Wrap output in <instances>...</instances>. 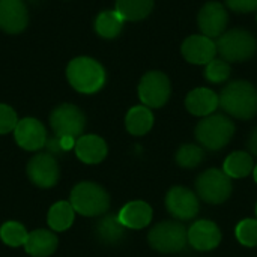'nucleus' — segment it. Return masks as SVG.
<instances>
[{"mask_svg":"<svg viewBox=\"0 0 257 257\" xmlns=\"http://www.w3.org/2000/svg\"><path fill=\"white\" fill-rule=\"evenodd\" d=\"M218 96L220 107L235 119L250 120L257 114V89L250 81H230Z\"/></svg>","mask_w":257,"mask_h":257,"instance_id":"nucleus-1","label":"nucleus"},{"mask_svg":"<svg viewBox=\"0 0 257 257\" xmlns=\"http://www.w3.org/2000/svg\"><path fill=\"white\" fill-rule=\"evenodd\" d=\"M66 78L77 92L90 95L101 90L105 84V69L98 60L80 56L69 62Z\"/></svg>","mask_w":257,"mask_h":257,"instance_id":"nucleus-2","label":"nucleus"},{"mask_svg":"<svg viewBox=\"0 0 257 257\" xmlns=\"http://www.w3.org/2000/svg\"><path fill=\"white\" fill-rule=\"evenodd\" d=\"M194 134L202 148L220 151L232 140L235 134V123L226 114H209L197 123Z\"/></svg>","mask_w":257,"mask_h":257,"instance_id":"nucleus-3","label":"nucleus"},{"mask_svg":"<svg viewBox=\"0 0 257 257\" xmlns=\"http://www.w3.org/2000/svg\"><path fill=\"white\" fill-rule=\"evenodd\" d=\"M256 50V36L245 29L227 30L217 41V53L229 63L247 62L254 56Z\"/></svg>","mask_w":257,"mask_h":257,"instance_id":"nucleus-4","label":"nucleus"},{"mask_svg":"<svg viewBox=\"0 0 257 257\" xmlns=\"http://www.w3.org/2000/svg\"><path fill=\"white\" fill-rule=\"evenodd\" d=\"M71 205L84 217H99L108 211L110 196L95 182H80L71 191Z\"/></svg>","mask_w":257,"mask_h":257,"instance_id":"nucleus-5","label":"nucleus"},{"mask_svg":"<svg viewBox=\"0 0 257 257\" xmlns=\"http://www.w3.org/2000/svg\"><path fill=\"white\" fill-rule=\"evenodd\" d=\"M148 241L160 253H179L188 244V230L179 221H161L149 230Z\"/></svg>","mask_w":257,"mask_h":257,"instance_id":"nucleus-6","label":"nucleus"},{"mask_svg":"<svg viewBox=\"0 0 257 257\" xmlns=\"http://www.w3.org/2000/svg\"><path fill=\"white\" fill-rule=\"evenodd\" d=\"M232 178L220 169H208L196 179L197 196L211 205L224 203L232 194Z\"/></svg>","mask_w":257,"mask_h":257,"instance_id":"nucleus-7","label":"nucleus"},{"mask_svg":"<svg viewBox=\"0 0 257 257\" xmlns=\"http://www.w3.org/2000/svg\"><path fill=\"white\" fill-rule=\"evenodd\" d=\"M137 90L143 105L149 108H160L169 101L172 86L169 77L164 72L149 71L142 77Z\"/></svg>","mask_w":257,"mask_h":257,"instance_id":"nucleus-8","label":"nucleus"},{"mask_svg":"<svg viewBox=\"0 0 257 257\" xmlns=\"http://www.w3.org/2000/svg\"><path fill=\"white\" fill-rule=\"evenodd\" d=\"M50 125L57 137L77 139L84 131L86 117L77 105L62 104L51 111Z\"/></svg>","mask_w":257,"mask_h":257,"instance_id":"nucleus-9","label":"nucleus"},{"mask_svg":"<svg viewBox=\"0 0 257 257\" xmlns=\"http://www.w3.org/2000/svg\"><path fill=\"white\" fill-rule=\"evenodd\" d=\"M166 208L175 220L190 221L199 214V197L190 188L178 185L169 190L166 196Z\"/></svg>","mask_w":257,"mask_h":257,"instance_id":"nucleus-10","label":"nucleus"},{"mask_svg":"<svg viewBox=\"0 0 257 257\" xmlns=\"http://www.w3.org/2000/svg\"><path fill=\"white\" fill-rule=\"evenodd\" d=\"M27 176L39 188H51L57 184L60 169L54 155L48 152L36 154L27 164Z\"/></svg>","mask_w":257,"mask_h":257,"instance_id":"nucleus-11","label":"nucleus"},{"mask_svg":"<svg viewBox=\"0 0 257 257\" xmlns=\"http://www.w3.org/2000/svg\"><path fill=\"white\" fill-rule=\"evenodd\" d=\"M229 14L223 3L220 2H208L199 11L197 24L200 32L208 38H220L227 27Z\"/></svg>","mask_w":257,"mask_h":257,"instance_id":"nucleus-12","label":"nucleus"},{"mask_svg":"<svg viewBox=\"0 0 257 257\" xmlns=\"http://www.w3.org/2000/svg\"><path fill=\"white\" fill-rule=\"evenodd\" d=\"M181 53L193 65H208L217 56V42L205 35H191L182 42Z\"/></svg>","mask_w":257,"mask_h":257,"instance_id":"nucleus-13","label":"nucleus"},{"mask_svg":"<svg viewBox=\"0 0 257 257\" xmlns=\"http://www.w3.org/2000/svg\"><path fill=\"white\" fill-rule=\"evenodd\" d=\"M14 136L18 146L26 151H39L45 148L48 139L45 126L35 117H24L18 120Z\"/></svg>","mask_w":257,"mask_h":257,"instance_id":"nucleus-14","label":"nucleus"},{"mask_svg":"<svg viewBox=\"0 0 257 257\" xmlns=\"http://www.w3.org/2000/svg\"><path fill=\"white\" fill-rule=\"evenodd\" d=\"M221 230L211 220H199L188 229V244L197 251H211L221 242Z\"/></svg>","mask_w":257,"mask_h":257,"instance_id":"nucleus-15","label":"nucleus"},{"mask_svg":"<svg viewBox=\"0 0 257 257\" xmlns=\"http://www.w3.org/2000/svg\"><path fill=\"white\" fill-rule=\"evenodd\" d=\"M29 23L27 8L23 0H0V29L15 35L26 29Z\"/></svg>","mask_w":257,"mask_h":257,"instance_id":"nucleus-16","label":"nucleus"},{"mask_svg":"<svg viewBox=\"0 0 257 257\" xmlns=\"http://www.w3.org/2000/svg\"><path fill=\"white\" fill-rule=\"evenodd\" d=\"M218 107H220V96L208 87L193 89L185 98V108L193 116L206 117L212 114Z\"/></svg>","mask_w":257,"mask_h":257,"instance_id":"nucleus-17","label":"nucleus"},{"mask_svg":"<svg viewBox=\"0 0 257 257\" xmlns=\"http://www.w3.org/2000/svg\"><path fill=\"white\" fill-rule=\"evenodd\" d=\"M75 155L84 164H99L107 157L108 148L104 139L95 134H86L75 142Z\"/></svg>","mask_w":257,"mask_h":257,"instance_id":"nucleus-18","label":"nucleus"},{"mask_svg":"<svg viewBox=\"0 0 257 257\" xmlns=\"http://www.w3.org/2000/svg\"><path fill=\"white\" fill-rule=\"evenodd\" d=\"M117 215L126 229L139 230L151 224L154 212L149 203L143 200H134V202L126 203Z\"/></svg>","mask_w":257,"mask_h":257,"instance_id":"nucleus-19","label":"nucleus"},{"mask_svg":"<svg viewBox=\"0 0 257 257\" xmlns=\"http://www.w3.org/2000/svg\"><path fill=\"white\" fill-rule=\"evenodd\" d=\"M57 245L59 239L56 233L47 229H38L29 233L24 250L32 257H48L56 251Z\"/></svg>","mask_w":257,"mask_h":257,"instance_id":"nucleus-20","label":"nucleus"},{"mask_svg":"<svg viewBox=\"0 0 257 257\" xmlns=\"http://www.w3.org/2000/svg\"><path fill=\"white\" fill-rule=\"evenodd\" d=\"M95 235L105 245H117L125 239L126 227L119 220V215L108 214L96 223Z\"/></svg>","mask_w":257,"mask_h":257,"instance_id":"nucleus-21","label":"nucleus"},{"mask_svg":"<svg viewBox=\"0 0 257 257\" xmlns=\"http://www.w3.org/2000/svg\"><path fill=\"white\" fill-rule=\"evenodd\" d=\"M125 126L130 134L133 136H145L154 126V114L149 107L146 105H136L130 108L125 117Z\"/></svg>","mask_w":257,"mask_h":257,"instance_id":"nucleus-22","label":"nucleus"},{"mask_svg":"<svg viewBox=\"0 0 257 257\" xmlns=\"http://www.w3.org/2000/svg\"><path fill=\"white\" fill-rule=\"evenodd\" d=\"M223 170L227 176L233 178V179H241V178H247L250 173H253L254 170V161L253 157L245 152V151H236L232 152L223 166Z\"/></svg>","mask_w":257,"mask_h":257,"instance_id":"nucleus-23","label":"nucleus"},{"mask_svg":"<svg viewBox=\"0 0 257 257\" xmlns=\"http://www.w3.org/2000/svg\"><path fill=\"white\" fill-rule=\"evenodd\" d=\"M154 9V0H116L114 11L125 21L145 20Z\"/></svg>","mask_w":257,"mask_h":257,"instance_id":"nucleus-24","label":"nucleus"},{"mask_svg":"<svg viewBox=\"0 0 257 257\" xmlns=\"http://www.w3.org/2000/svg\"><path fill=\"white\" fill-rule=\"evenodd\" d=\"M74 214H75V211H74L71 202H65V200L57 202L48 211V215H47L48 226L54 232H63L72 226Z\"/></svg>","mask_w":257,"mask_h":257,"instance_id":"nucleus-25","label":"nucleus"},{"mask_svg":"<svg viewBox=\"0 0 257 257\" xmlns=\"http://www.w3.org/2000/svg\"><path fill=\"white\" fill-rule=\"evenodd\" d=\"M125 20L116 11H102L95 20V30L101 38L113 39L120 35Z\"/></svg>","mask_w":257,"mask_h":257,"instance_id":"nucleus-26","label":"nucleus"},{"mask_svg":"<svg viewBox=\"0 0 257 257\" xmlns=\"http://www.w3.org/2000/svg\"><path fill=\"white\" fill-rule=\"evenodd\" d=\"M27 236L26 227L18 221H6L0 227V239L9 247H24Z\"/></svg>","mask_w":257,"mask_h":257,"instance_id":"nucleus-27","label":"nucleus"},{"mask_svg":"<svg viewBox=\"0 0 257 257\" xmlns=\"http://www.w3.org/2000/svg\"><path fill=\"white\" fill-rule=\"evenodd\" d=\"M205 158V151L197 145H182L176 152V163L182 169H196L202 164Z\"/></svg>","mask_w":257,"mask_h":257,"instance_id":"nucleus-28","label":"nucleus"},{"mask_svg":"<svg viewBox=\"0 0 257 257\" xmlns=\"http://www.w3.org/2000/svg\"><path fill=\"white\" fill-rule=\"evenodd\" d=\"M230 65L224 59H214L211 60L205 68V78L212 84H221L226 83L230 77Z\"/></svg>","mask_w":257,"mask_h":257,"instance_id":"nucleus-29","label":"nucleus"},{"mask_svg":"<svg viewBox=\"0 0 257 257\" xmlns=\"http://www.w3.org/2000/svg\"><path fill=\"white\" fill-rule=\"evenodd\" d=\"M236 239L245 247H257V218H245L236 226Z\"/></svg>","mask_w":257,"mask_h":257,"instance_id":"nucleus-30","label":"nucleus"},{"mask_svg":"<svg viewBox=\"0 0 257 257\" xmlns=\"http://www.w3.org/2000/svg\"><path fill=\"white\" fill-rule=\"evenodd\" d=\"M18 123L17 113L12 107L0 104V134H8L15 130Z\"/></svg>","mask_w":257,"mask_h":257,"instance_id":"nucleus-31","label":"nucleus"},{"mask_svg":"<svg viewBox=\"0 0 257 257\" xmlns=\"http://www.w3.org/2000/svg\"><path fill=\"white\" fill-rule=\"evenodd\" d=\"M226 6L236 14H250L257 11V0H224Z\"/></svg>","mask_w":257,"mask_h":257,"instance_id":"nucleus-32","label":"nucleus"},{"mask_svg":"<svg viewBox=\"0 0 257 257\" xmlns=\"http://www.w3.org/2000/svg\"><path fill=\"white\" fill-rule=\"evenodd\" d=\"M45 148H47V152L51 154V155H62V154H65V151H63V148H62L60 140H59L57 136L48 137L47 139V143H45Z\"/></svg>","mask_w":257,"mask_h":257,"instance_id":"nucleus-33","label":"nucleus"},{"mask_svg":"<svg viewBox=\"0 0 257 257\" xmlns=\"http://www.w3.org/2000/svg\"><path fill=\"white\" fill-rule=\"evenodd\" d=\"M248 149L251 151L253 155L257 157V128H254V131L251 133V136L248 139Z\"/></svg>","mask_w":257,"mask_h":257,"instance_id":"nucleus-34","label":"nucleus"},{"mask_svg":"<svg viewBox=\"0 0 257 257\" xmlns=\"http://www.w3.org/2000/svg\"><path fill=\"white\" fill-rule=\"evenodd\" d=\"M253 176H254V181L257 182V166H254V170H253Z\"/></svg>","mask_w":257,"mask_h":257,"instance_id":"nucleus-35","label":"nucleus"},{"mask_svg":"<svg viewBox=\"0 0 257 257\" xmlns=\"http://www.w3.org/2000/svg\"><path fill=\"white\" fill-rule=\"evenodd\" d=\"M256 217H257V203H256Z\"/></svg>","mask_w":257,"mask_h":257,"instance_id":"nucleus-36","label":"nucleus"}]
</instances>
